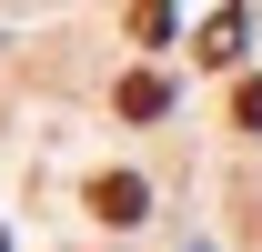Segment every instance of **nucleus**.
Masks as SVG:
<instances>
[{
    "instance_id": "obj_3",
    "label": "nucleus",
    "mask_w": 262,
    "mask_h": 252,
    "mask_svg": "<svg viewBox=\"0 0 262 252\" xmlns=\"http://www.w3.org/2000/svg\"><path fill=\"white\" fill-rule=\"evenodd\" d=\"M162 101H171L162 71H131V81H121V121H162Z\"/></svg>"
},
{
    "instance_id": "obj_1",
    "label": "nucleus",
    "mask_w": 262,
    "mask_h": 252,
    "mask_svg": "<svg viewBox=\"0 0 262 252\" xmlns=\"http://www.w3.org/2000/svg\"><path fill=\"white\" fill-rule=\"evenodd\" d=\"M192 61H202V71H232V61H242V10H212V20H202Z\"/></svg>"
},
{
    "instance_id": "obj_4",
    "label": "nucleus",
    "mask_w": 262,
    "mask_h": 252,
    "mask_svg": "<svg viewBox=\"0 0 262 252\" xmlns=\"http://www.w3.org/2000/svg\"><path fill=\"white\" fill-rule=\"evenodd\" d=\"M171 31V0H131V40H162Z\"/></svg>"
},
{
    "instance_id": "obj_6",
    "label": "nucleus",
    "mask_w": 262,
    "mask_h": 252,
    "mask_svg": "<svg viewBox=\"0 0 262 252\" xmlns=\"http://www.w3.org/2000/svg\"><path fill=\"white\" fill-rule=\"evenodd\" d=\"M0 252H10V232H0Z\"/></svg>"
},
{
    "instance_id": "obj_5",
    "label": "nucleus",
    "mask_w": 262,
    "mask_h": 252,
    "mask_svg": "<svg viewBox=\"0 0 262 252\" xmlns=\"http://www.w3.org/2000/svg\"><path fill=\"white\" fill-rule=\"evenodd\" d=\"M232 121H242V131H262V81H242V91H232Z\"/></svg>"
},
{
    "instance_id": "obj_2",
    "label": "nucleus",
    "mask_w": 262,
    "mask_h": 252,
    "mask_svg": "<svg viewBox=\"0 0 262 252\" xmlns=\"http://www.w3.org/2000/svg\"><path fill=\"white\" fill-rule=\"evenodd\" d=\"M141 202H151L141 172H101V182H91V212H101V222H141Z\"/></svg>"
}]
</instances>
